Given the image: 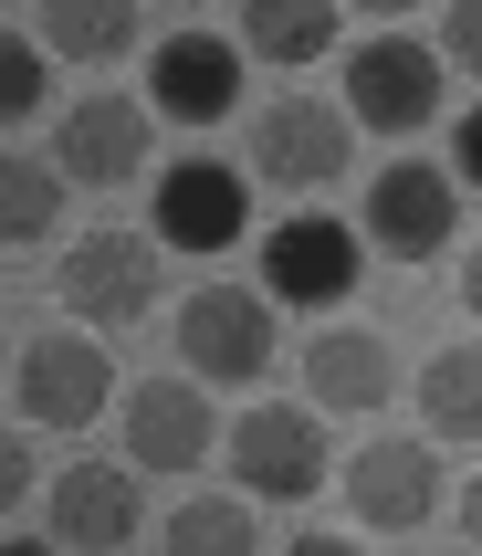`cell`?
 Here are the masks:
<instances>
[{"label":"cell","mask_w":482,"mask_h":556,"mask_svg":"<svg viewBox=\"0 0 482 556\" xmlns=\"http://www.w3.org/2000/svg\"><path fill=\"white\" fill-rule=\"evenodd\" d=\"M346 157H357V116L346 105H326V94H272L263 116H252V179H272V189H335L346 179Z\"/></svg>","instance_id":"obj_6"},{"label":"cell","mask_w":482,"mask_h":556,"mask_svg":"<svg viewBox=\"0 0 482 556\" xmlns=\"http://www.w3.org/2000/svg\"><path fill=\"white\" fill-rule=\"evenodd\" d=\"M157 535H168L179 556H252L263 546V515H252V494H200V504H179Z\"/></svg>","instance_id":"obj_20"},{"label":"cell","mask_w":482,"mask_h":556,"mask_svg":"<svg viewBox=\"0 0 482 556\" xmlns=\"http://www.w3.org/2000/svg\"><path fill=\"white\" fill-rule=\"evenodd\" d=\"M357 11H378V22H398V11H420V0H357Z\"/></svg>","instance_id":"obj_28"},{"label":"cell","mask_w":482,"mask_h":556,"mask_svg":"<svg viewBox=\"0 0 482 556\" xmlns=\"http://www.w3.org/2000/svg\"><path fill=\"white\" fill-rule=\"evenodd\" d=\"M168 11H200V0H168Z\"/></svg>","instance_id":"obj_29"},{"label":"cell","mask_w":482,"mask_h":556,"mask_svg":"<svg viewBox=\"0 0 482 556\" xmlns=\"http://www.w3.org/2000/svg\"><path fill=\"white\" fill-rule=\"evenodd\" d=\"M409 389H420V431L430 441H482V346L472 337L430 346Z\"/></svg>","instance_id":"obj_16"},{"label":"cell","mask_w":482,"mask_h":556,"mask_svg":"<svg viewBox=\"0 0 482 556\" xmlns=\"http://www.w3.org/2000/svg\"><path fill=\"white\" fill-rule=\"evenodd\" d=\"M42 42L63 63H126L137 53V0H42Z\"/></svg>","instance_id":"obj_19"},{"label":"cell","mask_w":482,"mask_h":556,"mask_svg":"<svg viewBox=\"0 0 482 556\" xmlns=\"http://www.w3.org/2000/svg\"><path fill=\"white\" fill-rule=\"evenodd\" d=\"M116 357H105V326H42V337L11 346V420L31 431H85L94 409H116Z\"/></svg>","instance_id":"obj_1"},{"label":"cell","mask_w":482,"mask_h":556,"mask_svg":"<svg viewBox=\"0 0 482 556\" xmlns=\"http://www.w3.org/2000/svg\"><path fill=\"white\" fill-rule=\"evenodd\" d=\"M357 535L367 526H326V515H304V504H294V556H346Z\"/></svg>","instance_id":"obj_24"},{"label":"cell","mask_w":482,"mask_h":556,"mask_svg":"<svg viewBox=\"0 0 482 556\" xmlns=\"http://www.w3.org/2000/svg\"><path fill=\"white\" fill-rule=\"evenodd\" d=\"M231 483L252 504H315L326 494V420L304 400H252L231 420Z\"/></svg>","instance_id":"obj_4"},{"label":"cell","mask_w":482,"mask_h":556,"mask_svg":"<svg viewBox=\"0 0 482 556\" xmlns=\"http://www.w3.org/2000/svg\"><path fill=\"white\" fill-rule=\"evenodd\" d=\"M53 157H63L74 189H137V168L157 157V105H137V94H85V105H63Z\"/></svg>","instance_id":"obj_12"},{"label":"cell","mask_w":482,"mask_h":556,"mask_svg":"<svg viewBox=\"0 0 482 556\" xmlns=\"http://www.w3.org/2000/svg\"><path fill=\"white\" fill-rule=\"evenodd\" d=\"M304 400H315V409H346V420L389 409L398 400V346L367 337V326H326V337L304 346Z\"/></svg>","instance_id":"obj_15"},{"label":"cell","mask_w":482,"mask_h":556,"mask_svg":"<svg viewBox=\"0 0 482 556\" xmlns=\"http://www.w3.org/2000/svg\"><path fill=\"white\" fill-rule=\"evenodd\" d=\"M148 231L168 252H231L252 231V179L220 168V157H168L157 168V200H148Z\"/></svg>","instance_id":"obj_10"},{"label":"cell","mask_w":482,"mask_h":556,"mask_svg":"<svg viewBox=\"0 0 482 556\" xmlns=\"http://www.w3.org/2000/svg\"><path fill=\"white\" fill-rule=\"evenodd\" d=\"M63 157H31V148H11L0 157V242L11 252H42L63 231Z\"/></svg>","instance_id":"obj_18"},{"label":"cell","mask_w":482,"mask_h":556,"mask_svg":"<svg viewBox=\"0 0 482 556\" xmlns=\"http://www.w3.org/2000/svg\"><path fill=\"white\" fill-rule=\"evenodd\" d=\"M211 378L200 368H168V378H137L126 389V463L137 472H200L211 463V441H220V420H211V400H200Z\"/></svg>","instance_id":"obj_11"},{"label":"cell","mask_w":482,"mask_h":556,"mask_svg":"<svg viewBox=\"0 0 482 556\" xmlns=\"http://www.w3.org/2000/svg\"><path fill=\"white\" fill-rule=\"evenodd\" d=\"M461 546H482V472H472V494H461Z\"/></svg>","instance_id":"obj_26"},{"label":"cell","mask_w":482,"mask_h":556,"mask_svg":"<svg viewBox=\"0 0 482 556\" xmlns=\"http://www.w3.org/2000/svg\"><path fill=\"white\" fill-rule=\"evenodd\" d=\"M157 231H137V220H105V231H74L53 263V294L63 315H85V326H137V315L157 305Z\"/></svg>","instance_id":"obj_2"},{"label":"cell","mask_w":482,"mask_h":556,"mask_svg":"<svg viewBox=\"0 0 482 556\" xmlns=\"http://www.w3.org/2000/svg\"><path fill=\"white\" fill-rule=\"evenodd\" d=\"M346 515L367 535H430L441 526V441H409V431H378L346 452Z\"/></svg>","instance_id":"obj_5"},{"label":"cell","mask_w":482,"mask_h":556,"mask_svg":"<svg viewBox=\"0 0 482 556\" xmlns=\"http://www.w3.org/2000/svg\"><path fill=\"white\" fill-rule=\"evenodd\" d=\"M148 535V483L137 463H63L53 472V546L74 556H116Z\"/></svg>","instance_id":"obj_13"},{"label":"cell","mask_w":482,"mask_h":556,"mask_svg":"<svg viewBox=\"0 0 482 556\" xmlns=\"http://www.w3.org/2000/svg\"><path fill=\"white\" fill-rule=\"evenodd\" d=\"M357 231L367 252H389V263H441L461 231V168H430V157H389L357 200Z\"/></svg>","instance_id":"obj_3"},{"label":"cell","mask_w":482,"mask_h":556,"mask_svg":"<svg viewBox=\"0 0 482 556\" xmlns=\"http://www.w3.org/2000/svg\"><path fill=\"white\" fill-rule=\"evenodd\" d=\"M42 63H63L42 31H11V42H0V105H11V126L42 116V94H53V74H42Z\"/></svg>","instance_id":"obj_21"},{"label":"cell","mask_w":482,"mask_h":556,"mask_svg":"<svg viewBox=\"0 0 482 556\" xmlns=\"http://www.w3.org/2000/svg\"><path fill=\"white\" fill-rule=\"evenodd\" d=\"M441 63L482 85V0H452V11H441Z\"/></svg>","instance_id":"obj_23"},{"label":"cell","mask_w":482,"mask_h":556,"mask_svg":"<svg viewBox=\"0 0 482 556\" xmlns=\"http://www.w3.org/2000/svg\"><path fill=\"white\" fill-rule=\"evenodd\" d=\"M452 168H461V189H482V105L452 126Z\"/></svg>","instance_id":"obj_25"},{"label":"cell","mask_w":482,"mask_h":556,"mask_svg":"<svg viewBox=\"0 0 482 556\" xmlns=\"http://www.w3.org/2000/svg\"><path fill=\"white\" fill-rule=\"evenodd\" d=\"M357 274H367V231H357V220L294 211V220H272V231H263V283H272V305L326 315V305L357 294Z\"/></svg>","instance_id":"obj_9"},{"label":"cell","mask_w":482,"mask_h":556,"mask_svg":"<svg viewBox=\"0 0 482 556\" xmlns=\"http://www.w3.org/2000/svg\"><path fill=\"white\" fill-rule=\"evenodd\" d=\"M241 42H252V63L304 74L335 53V0H241Z\"/></svg>","instance_id":"obj_17"},{"label":"cell","mask_w":482,"mask_h":556,"mask_svg":"<svg viewBox=\"0 0 482 556\" xmlns=\"http://www.w3.org/2000/svg\"><path fill=\"white\" fill-rule=\"evenodd\" d=\"M272 283H200L179 305V368L220 378V389H252L272 368Z\"/></svg>","instance_id":"obj_7"},{"label":"cell","mask_w":482,"mask_h":556,"mask_svg":"<svg viewBox=\"0 0 482 556\" xmlns=\"http://www.w3.org/2000/svg\"><path fill=\"white\" fill-rule=\"evenodd\" d=\"M241 53L252 42H220V31H168L148 53V105L168 126H220L241 105Z\"/></svg>","instance_id":"obj_14"},{"label":"cell","mask_w":482,"mask_h":556,"mask_svg":"<svg viewBox=\"0 0 482 556\" xmlns=\"http://www.w3.org/2000/svg\"><path fill=\"white\" fill-rule=\"evenodd\" d=\"M461 315H482V242H472V263H461Z\"/></svg>","instance_id":"obj_27"},{"label":"cell","mask_w":482,"mask_h":556,"mask_svg":"<svg viewBox=\"0 0 482 556\" xmlns=\"http://www.w3.org/2000/svg\"><path fill=\"white\" fill-rule=\"evenodd\" d=\"M441 85H452V63L430 53V42H409V31H378V42L346 53V116L378 126V137L441 126Z\"/></svg>","instance_id":"obj_8"},{"label":"cell","mask_w":482,"mask_h":556,"mask_svg":"<svg viewBox=\"0 0 482 556\" xmlns=\"http://www.w3.org/2000/svg\"><path fill=\"white\" fill-rule=\"evenodd\" d=\"M31 494H42V441H31V420H11V441H0V504L22 515Z\"/></svg>","instance_id":"obj_22"}]
</instances>
